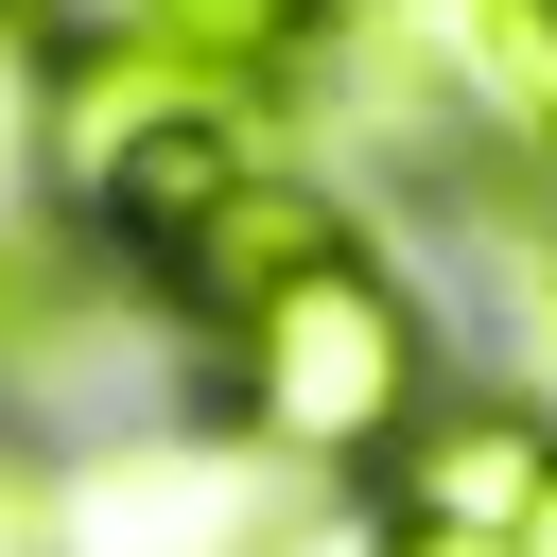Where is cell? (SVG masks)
I'll return each mask as SVG.
<instances>
[{
  "mask_svg": "<svg viewBox=\"0 0 557 557\" xmlns=\"http://www.w3.org/2000/svg\"><path fill=\"white\" fill-rule=\"evenodd\" d=\"M505 557H557V470L522 487V522H505Z\"/></svg>",
  "mask_w": 557,
  "mask_h": 557,
  "instance_id": "obj_7",
  "label": "cell"
},
{
  "mask_svg": "<svg viewBox=\"0 0 557 557\" xmlns=\"http://www.w3.org/2000/svg\"><path fill=\"white\" fill-rule=\"evenodd\" d=\"M278 487L261 453H104L87 487H52V557H261Z\"/></svg>",
  "mask_w": 557,
  "mask_h": 557,
  "instance_id": "obj_2",
  "label": "cell"
},
{
  "mask_svg": "<svg viewBox=\"0 0 557 557\" xmlns=\"http://www.w3.org/2000/svg\"><path fill=\"white\" fill-rule=\"evenodd\" d=\"M470 70H487V104H505V122H540V139H557V0H470Z\"/></svg>",
  "mask_w": 557,
  "mask_h": 557,
  "instance_id": "obj_5",
  "label": "cell"
},
{
  "mask_svg": "<svg viewBox=\"0 0 557 557\" xmlns=\"http://www.w3.org/2000/svg\"><path fill=\"white\" fill-rule=\"evenodd\" d=\"M383 557H487V540H418V522H400V540H383Z\"/></svg>",
  "mask_w": 557,
  "mask_h": 557,
  "instance_id": "obj_8",
  "label": "cell"
},
{
  "mask_svg": "<svg viewBox=\"0 0 557 557\" xmlns=\"http://www.w3.org/2000/svg\"><path fill=\"white\" fill-rule=\"evenodd\" d=\"M52 17H70V52H191V70H244V87H278L313 0H52Z\"/></svg>",
  "mask_w": 557,
  "mask_h": 557,
  "instance_id": "obj_4",
  "label": "cell"
},
{
  "mask_svg": "<svg viewBox=\"0 0 557 557\" xmlns=\"http://www.w3.org/2000/svg\"><path fill=\"white\" fill-rule=\"evenodd\" d=\"M226 400H244V453L278 470H366L418 435V313L366 244H313L278 296L226 313Z\"/></svg>",
  "mask_w": 557,
  "mask_h": 557,
  "instance_id": "obj_1",
  "label": "cell"
},
{
  "mask_svg": "<svg viewBox=\"0 0 557 557\" xmlns=\"http://www.w3.org/2000/svg\"><path fill=\"white\" fill-rule=\"evenodd\" d=\"M0 557H52V470L0 435Z\"/></svg>",
  "mask_w": 557,
  "mask_h": 557,
  "instance_id": "obj_6",
  "label": "cell"
},
{
  "mask_svg": "<svg viewBox=\"0 0 557 557\" xmlns=\"http://www.w3.org/2000/svg\"><path fill=\"white\" fill-rule=\"evenodd\" d=\"M557 470V435L540 418H505V400H470V418H418L400 435V522L418 540H487L505 557V522H522V487Z\"/></svg>",
  "mask_w": 557,
  "mask_h": 557,
  "instance_id": "obj_3",
  "label": "cell"
}]
</instances>
